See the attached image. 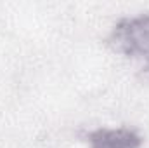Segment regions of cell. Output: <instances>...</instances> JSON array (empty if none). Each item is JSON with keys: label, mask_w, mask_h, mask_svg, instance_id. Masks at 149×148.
<instances>
[{"label": "cell", "mask_w": 149, "mask_h": 148, "mask_svg": "<svg viewBox=\"0 0 149 148\" xmlns=\"http://www.w3.org/2000/svg\"><path fill=\"white\" fill-rule=\"evenodd\" d=\"M109 45L116 52L144 59L149 63V14H139L120 19L111 35Z\"/></svg>", "instance_id": "obj_1"}, {"label": "cell", "mask_w": 149, "mask_h": 148, "mask_svg": "<svg viewBox=\"0 0 149 148\" xmlns=\"http://www.w3.org/2000/svg\"><path fill=\"white\" fill-rule=\"evenodd\" d=\"M90 148H141L142 138L130 127H116L108 129L101 127L92 131L88 136Z\"/></svg>", "instance_id": "obj_2"}, {"label": "cell", "mask_w": 149, "mask_h": 148, "mask_svg": "<svg viewBox=\"0 0 149 148\" xmlns=\"http://www.w3.org/2000/svg\"><path fill=\"white\" fill-rule=\"evenodd\" d=\"M142 78H144V80H146V82H148L149 84V63L148 65H144V68H142Z\"/></svg>", "instance_id": "obj_3"}]
</instances>
